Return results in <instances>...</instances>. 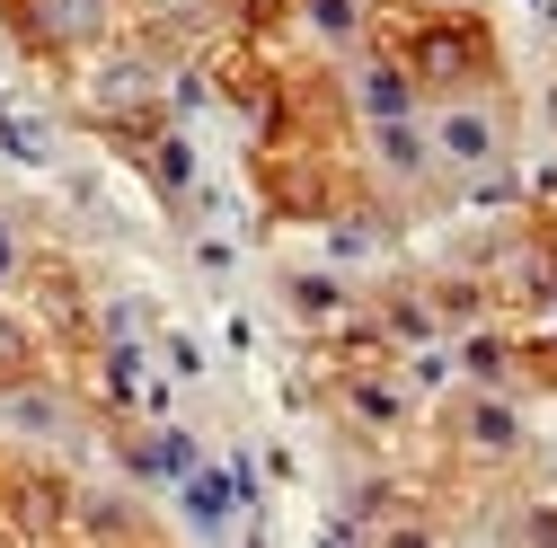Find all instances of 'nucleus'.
<instances>
[{"mask_svg":"<svg viewBox=\"0 0 557 548\" xmlns=\"http://www.w3.org/2000/svg\"><path fill=\"white\" fill-rule=\"evenodd\" d=\"M389 548H425V539H416V531H398V539H389Z\"/></svg>","mask_w":557,"mask_h":548,"instance_id":"7ed1b4c3","label":"nucleus"},{"mask_svg":"<svg viewBox=\"0 0 557 548\" xmlns=\"http://www.w3.org/2000/svg\"><path fill=\"white\" fill-rule=\"evenodd\" d=\"M10 265H18V248H10V231H0V274H10Z\"/></svg>","mask_w":557,"mask_h":548,"instance_id":"f03ea898","label":"nucleus"},{"mask_svg":"<svg viewBox=\"0 0 557 548\" xmlns=\"http://www.w3.org/2000/svg\"><path fill=\"white\" fill-rule=\"evenodd\" d=\"M486 142H496L486 115H451V124H443V151H460V160H486Z\"/></svg>","mask_w":557,"mask_h":548,"instance_id":"f257e3e1","label":"nucleus"}]
</instances>
